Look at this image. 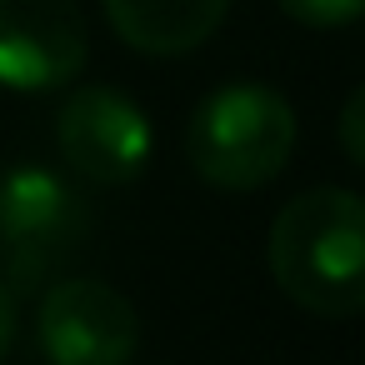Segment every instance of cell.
I'll use <instances>...</instances> for the list:
<instances>
[{"mask_svg":"<svg viewBox=\"0 0 365 365\" xmlns=\"http://www.w3.org/2000/svg\"><path fill=\"white\" fill-rule=\"evenodd\" d=\"M275 6H280L290 21L310 26V31H345V26L360 21L365 0H275Z\"/></svg>","mask_w":365,"mask_h":365,"instance_id":"obj_8","label":"cell"},{"mask_svg":"<svg viewBox=\"0 0 365 365\" xmlns=\"http://www.w3.org/2000/svg\"><path fill=\"white\" fill-rule=\"evenodd\" d=\"M91 235V205L81 190L46 170L16 165L0 175V270L6 290H46L81 255Z\"/></svg>","mask_w":365,"mask_h":365,"instance_id":"obj_3","label":"cell"},{"mask_svg":"<svg viewBox=\"0 0 365 365\" xmlns=\"http://www.w3.org/2000/svg\"><path fill=\"white\" fill-rule=\"evenodd\" d=\"M36 345L46 365H130L140 350V315L110 280L66 275L41 295Z\"/></svg>","mask_w":365,"mask_h":365,"instance_id":"obj_4","label":"cell"},{"mask_svg":"<svg viewBox=\"0 0 365 365\" xmlns=\"http://www.w3.org/2000/svg\"><path fill=\"white\" fill-rule=\"evenodd\" d=\"M16 295L6 290V285H0V365H6V355L16 350Z\"/></svg>","mask_w":365,"mask_h":365,"instance_id":"obj_10","label":"cell"},{"mask_svg":"<svg viewBox=\"0 0 365 365\" xmlns=\"http://www.w3.org/2000/svg\"><path fill=\"white\" fill-rule=\"evenodd\" d=\"M280 295L310 315L350 320L365 310V200L345 185H315L285 200L265 240Z\"/></svg>","mask_w":365,"mask_h":365,"instance_id":"obj_1","label":"cell"},{"mask_svg":"<svg viewBox=\"0 0 365 365\" xmlns=\"http://www.w3.org/2000/svg\"><path fill=\"white\" fill-rule=\"evenodd\" d=\"M190 170L215 190H260L295 155V110L280 91L235 81L210 91L185 125Z\"/></svg>","mask_w":365,"mask_h":365,"instance_id":"obj_2","label":"cell"},{"mask_svg":"<svg viewBox=\"0 0 365 365\" xmlns=\"http://www.w3.org/2000/svg\"><path fill=\"white\" fill-rule=\"evenodd\" d=\"M110 31L155 61L200 51L230 16V0H101Z\"/></svg>","mask_w":365,"mask_h":365,"instance_id":"obj_7","label":"cell"},{"mask_svg":"<svg viewBox=\"0 0 365 365\" xmlns=\"http://www.w3.org/2000/svg\"><path fill=\"white\" fill-rule=\"evenodd\" d=\"M91 61L76 0H0V86L41 96L71 86Z\"/></svg>","mask_w":365,"mask_h":365,"instance_id":"obj_6","label":"cell"},{"mask_svg":"<svg viewBox=\"0 0 365 365\" xmlns=\"http://www.w3.org/2000/svg\"><path fill=\"white\" fill-rule=\"evenodd\" d=\"M56 145L66 165L91 185H130L145 175L155 130L145 110L115 86H81L56 115Z\"/></svg>","mask_w":365,"mask_h":365,"instance_id":"obj_5","label":"cell"},{"mask_svg":"<svg viewBox=\"0 0 365 365\" xmlns=\"http://www.w3.org/2000/svg\"><path fill=\"white\" fill-rule=\"evenodd\" d=\"M340 150L350 165H365V91H350L340 106Z\"/></svg>","mask_w":365,"mask_h":365,"instance_id":"obj_9","label":"cell"}]
</instances>
